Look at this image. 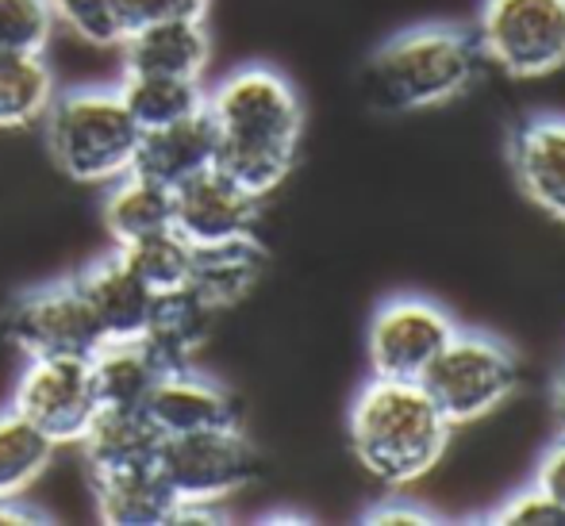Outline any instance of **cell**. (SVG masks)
Segmentation results:
<instances>
[{
    "label": "cell",
    "instance_id": "obj_21",
    "mask_svg": "<svg viewBox=\"0 0 565 526\" xmlns=\"http://www.w3.org/2000/svg\"><path fill=\"white\" fill-rule=\"evenodd\" d=\"M158 446H162V434L150 427V419L142 411L100 408L74 450L82 453L89 473H100V469H124V465H139V461H154Z\"/></svg>",
    "mask_w": 565,
    "mask_h": 526
},
{
    "label": "cell",
    "instance_id": "obj_16",
    "mask_svg": "<svg viewBox=\"0 0 565 526\" xmlns=\"http://www.w3.org/2000/svg\"><path fill=\"white\" fill-rule=\"evenodd\" d=\"M512 170L523 196L565 223V116H531L512 135Z\"/></svg>",
    "mask_w": 565,
    "mask_h": 526
},
{
    "label": "cell",
    "instance_id": "obj_17",
    "mask_svg": "<svg viewBox=\"0 0 565 526\" xmlns=\"http://www.w3.org/2000/svg\"><path fill=\"white\" fill-rule=\"evenodd\" d=\"M209 165H216V127H212L209 111L201 108L178 124L142 131L131 170L166 189H178L181 181L209 170Z\"/></svg>",
    "mask_w": 565,
    "mask_h": 526
},
{
    "label": "cell",
    "instance_id": "obj_19",
    "mask_svg": "<svg viewBox=\"0 0 565 526\" xmlns=\"http://www.w3.org/2000/svg\"><path fill=\"white\" fill-rule=\"evenodd\" d=\"M216 319V308L204 304L193 289L166 292V297L154 300V312H150L142 342L154 354V362L162 365V373L185 369V365H196V354L209 346Z\"/></svg>",
    "mask_w": 565,
    "mask_h": 526
},
{
    "label": "cell",
    "instance_id": "obj_7",
    "mask_svg": "<svg viewBox=\"0 0 565 526\" xmlns=\"http://www.w3.org/2000/svg\"><path fill=\"white\" fill-rule=\"evenodd\" d=\"M158 469L178 500L231 504L258 476V453L243 434V422H231V427L162 438Z\"/></svg>",
    "mask_w": 565,
    "mask_h": 526
},
{
    "label": "cell",
    "instance_id": "obj_15",
    "mask_svg": "<svg viewBox=\"0 0 565 526\" xmlns=\"http://www.w3.org/2000/svg\"><path fill=\"white\" fill-rule=\"evenodd\" d=\"M93 515L105 526H170L178 496L154 461L89 473Z\"/></svg>",
    "mask_w": 565,
    "mask_h": 526
},
{
    "label": "cell",
    "instance_id": "obj_20",
    "mask_svg": "<svg viewBox=\"0 0 565 526\" xmlns=\"http://www.w3.org/2000/svg\"><path fill=\"white\" fill-rule=\"evenodd\" d=\"M100 223H105L113 246H131L147 235L173 227V189L142 178V173H124L113 185H105L100 201Z\"/></svg>",
    "mask_w": 565,
    "mask_h": 526
},
{
    "label": "cell",
    "instance_id": "obj_24",
    "mask_svg": "<svg viewBox=\"0 0 565 526\" xmlns=\"http://www.w3.org/2000/svg\"><path fill=\"white\" fill-rule=\"evenodd\" d=\"M119 97H124L139 131L178 124L204 108V82H185V77H158V74H124L119 77Z\"/></svg>",
    "mask_w": 565,
    "mask_h": 526
},
{
    "label": "cell",
    "instance_id": "obj_6",
    "mask_svg": "<svg viewBox=\"0 0 565 526\" xmlns=\"http://www.w3.org/2000/svg\"><path fill=\"white\" fill-rule=\"evenodd\" d=\"M473 35L508 77H546L565 66V0H484Z\"/></svg>",
    "mask_w": 565,
    "mask_h": 526
},
{
    "label": "cell",
    "instance_id": "obj_8",
    "mask_svg": "<svg viewBox=\"0 0 565 526\" xmlns=\"http://www.w3.org/2000/svg\"><path fill=\"white\" fill-rule=\"evenodd\" d=\"M8 408L51 438L58 450L77 446L100 411L89 357H28Z\"/></svg>",
    "mask_w": 565,
    "mask_h": 526
},
{
    "label": "cell",
    "instance_id": "obj_3",
    "mask_svg": "<svg viewBox=\"0 0 565 526\" xmlns=\"http://www.w3.org/2000/svg\"><path fill=\"white\" fill-rule=\"evenodd\" d=\"M477 35L450 23L408 28L381 43L362 69V89L377 111H424L466 93L481 66Z\"/></svg>",
    "mask_w": 565,
    "mask_h": 526
},
{
    "label": "cell",
    "instance_id": "obj_14",
    "mask_svg": "<svg viewBox=\"0 0 565 526\" xmlns=\"http://www.w3.org/2000/svg\"><path fill=\"white\" fill-rule=\"evenodd\" d=\"M119 66L124 74H158L204 82L212 66V35L209 20H162L147 28L127 31L119 43Z\"/></svg>",
    "mask_w": 565,
    "mask_h": 526
},
{
    "label": "cell",
    "instance_id": "obj_32",
    "mask_svg": "<svg viewBox=\"0 0 565 526\" xmlns=\"http://www.w3.org/2000/svg\"><path fill=\"white\" fill-rule=\"evenodd\" d=\"M535 484L546 492V496H554L565 507V434H558V442L543 453V461H539V473H535Z\"/></svg>",
    "mask_w": 565,
    "mask_h": 526
},
{
    "label": "cell",
    "instance_id": "obj_18",
    "mask_svg": "<svg viewBox=\"0 0 565 526\" xmlns=\"http://www.w3.org/2000/svg\"><path fill=\"white\" fill-rule=\"evenodd\" d=\"M262 273H266V246L258 243V235H238L227 243L193 246L189 289L224 315L258 289Z\"/></svg>",
    "mask_w": 565,
    "mask_h": 526
},
{
    "label": "cell",
    "instance_id": "obj_11",
    "mask_svg": "<svg viewBox=\"0 0 565 526\" xmlns=\"http://www.w3.org/2000/svg\"><path fill=\"white\" fill-rule=\"evenodd\" d=\"M262 201L243 185L220 173L216 165L193 173L173 189V230L193 246L227 243L238 235H254Z\"/></svg>",
    "mask_w": 565,
    "mask_h": 526
},
{
    "label": "cell",
    "instance_id": "obj_27",
    "mask_svg": "<svg viewBox=\"0 0 565 526\" xmlns=\"http://www.w3.org/2000/svg\"><path fill=\"white\" fill-rule=\"evenodd\" d=\"M51 4L58 28H66L77 43L97 46V51H119V43L127 39V23L116 0H51Z\"/></svg>",
    "mask_w": 565,
    "mask_h": 526
},
{
    "label": "cell",
    "instance_id": "obj_29",
    "mask_svg": "<svg viewBox=\"0 0 565 526\" xmlns=\"http://www.w3.org/2000/svg\"><path fill=\"white\" fill-rule=\"evenodd\" d=\"M497 526H565V507L554 496H546L539 484L515 492L512 500L500 504V512L489 515Z\"/></svg>",
    "mask_w": 565,
    "mask_h": 526
},
{
    "label": "cell",
    "instance_id": "obj_30",
    "mask_svg": "<svg viewBox=\"0 0 565 526\" xmlns=\"http://www.w3.org/2000/svg\"><path fill=\"white\" fill-rule=\"evenodd\" d=\"M127 31L162 20H209L212 0H116Z\"/></svg>",
    "mask_w": 565,
    "mask_h": 526
},
{
    "label": "cell",
    "instance_id": "obj_12",
    "mask_svg": "<svg viewBox=\"0 0 565 526\" xmlns=\"http://www.w3.org/2000/svg\"><path fill=\"white\" fill-rule=\"evenodd\" d=\"M74 285L89 308L100 342H139L147 334L158 297L127 269V261L116 250L77 269Z\"/></svg>",
    "mask_w": 565,
    "mask_h": 526
},
{
    "label": "cell",
    "instance_id": "obj_5",
    "mask_svg": "<svg viewBox=\"0 0 565 526\" xmlns=\"http://www.w3.org/2000/svg\"><path fill=\"white\" fill-rule=\"evenodd\" d=\"M419 385L454 430L492 416L520 385V365L508 342H500L497 334L454 331Z\"/></svg>",
    "mask_w": 565,
    "mask_h": 526
},
{
    "label": "cell",
    "instance_id": "obj_13",
    "mask_svg": "<svg viewBox=\"0 0 565 526\" xmlns=\"http://www.w3.org/2000/svg\"><path fill=\"white\" fill-rule=\"evenodd\" d=\"M142 416L162 438H178L193 430L231 427L238 422V408L235 396L216 377L201 373L196 365H185V369H166L158 377L154 393L142 404Z\"/></svg>",
    "mask_w": 565,
    "mask_h": 526
},
{
    "label": "cell",
    "instance_id": "obj_31",
    "mask_svg": "<svg viewBox=\"0 0 565 526\" xmlns=\"http://www.w3.org/2000/svg\"><path fill=\"white\" fill-rule=\"evenodd\" d=\"M365 526H435L443 523L439 515L424 512L419 504H404V500H393V504H377L373 512L362 515Z\"/></svg>",
    "mask_w": 565,
    "mask_h": 526
},
{
    "label": "cell",
    "instance_id": "obj_25",
    "mask_svg": "<svg viewBox=\"0 0 565 526\" xmlns=\"http://www.w3.org/2000/svg\"><path fill=\"white\" fill-rule=\"evenodd\" d=\"M58 446L12 408L0 411V500H23L51 469Z\"/></svg>",
    "mask_w": 565,
    "mask_h": 526
},
{
    "label": "cell",
    "instance_id": "obj_33",
    "mask_svg": "<svg viewBox=\"0 0 565 526\" xmlns=\"http://www.w3.org/2000/svg\"><path fill=\"white\" fill-rule=\"evenodd\" d=\"M231 523L227 504H201V500H178L170 526H224Z\"/></svg>",
    "mask_w": 565,
    "mask_h": 526
},
{
    "label": "cell",
    "instance_id": "obj_26",
    "mask_svg": "<svg viewBox=\"0 0 565 526\" xmlns=\"http://www.w3.org/2000/svg\"><path fill=\"white\" fill-rule=\"evenodd\" d=\"M116 254L127 261V269H131L154 297L189 289V273H193V243H185L173 227L139 238V243H131V246H119Z\"/></svg>",
    "mask_w": 565,
    "mask_h": 526
},
{
    "label": "cell",
    "instance_id": "obj_9",
    "mask_svg": "<svg viewBox=\"0 0 565 526\" xmlns=\"http://www.w3.org/2000/svg\"><path fill=\"white\" fill-rule=\"evenodd\" d=\"M0 331L23 362L28 357H89L100 346L74 273L15 292L0 315Z\"/></svg>",
    "mask_w": 565,
    "mask_h": 526
},
{
    "label": "cell",
    "instance_id": "obj_22",
    "mask_svg": "<svg viewBox=\"0 0 565 526\" xmlns=\"http://www.w3.org/2000/svg\"><path fill=\"white\" fill-rule=\"evenodd\" d=\"M93 385H97L100 408H127L142 411L147 396L154 393L162 365L147 350V342H100L89 354Z\"/></svg>",
    "mask_w": 565,
    "mask_h": 526
},
{
    "label": "cell",
    "instance_id": "obj_1",
    "mask_svg": "<svg viewBox=\"0 0 565 526\" xmlns=\"http://www.w3.org/2000/svg\"><path fill=\"white\" fill-rule=\"evenodd\" d=\"M204 111L216 127V170L258 201L277 193L305 135L297 85L266 62H250L204 89Z\"/></svg>",
    "mask_w": 565,
    "mask_h": 526
},
{
    "label": "cell",
    "instance_id": "obj_2",
    "mask_svg": "<svg viewBox=\"0 0 565 526\" xmlns=\"http://www.w3.org/2000/svg\"><path fill=\"white\" fill-rule=\"evenodd\" d=\"M450 422L419 380L373 377L350 408V446L358 465L388 489L427 476L447 453Z\"/></svg>",
    "mask_w": 565,
    "mask_h": 526
},
{
    "label": "cell",
    "instance_id": "obj_4",
    "mask_svg": "<svg viewBox=\"0 0 565 526\" xmlns=\"http://www.w3.org/2000/svg\"><path fill=\"white\" fill-rule=\"evenodd\" d=\"M39 127L54 170L85 189H105L131 173L142 135L119 89L105 85L58 89Z\"/></svg>",
    "mask_w": 565,
    "mask_h": 526
},
{
    "label": "cell",
    "instance_id": "obj_34",
    "mask_svg": "<svg viewBox=\"0 0 565 526\" xmlns=\"http://www.w3.org/2000/svg\"><path fill=\"white\" fill-rule=\"evenodd\" d=\"M51 523L43 512L28 507L23 500H0V526H43Z\"/></svg>",
    "mask_w": 565,
    "mask_h": 526
},
{
    "label": "cell",
    "instance_id": "obj_35",
    "mask_svg": "<svg viewBox=\"0 0 565 526\" xmlns=\"http://www.w3.org/2000/svg\"><path fill=\"white\" fill-rule=\"evenodd\" d=\"M551 404H554V419H558V434H565V369H562V377L554 380Z\"/></svg>",
    "mask_w": 565,
    "mask_h": 526
},
{
    "label": "cell",
    "instance_id": "obj_10",
    "mask_svg": "<svg viewBox=\"0 0 565 526\" xmlns=\"http://www.w3.org/2000/svg\"><path fill=\"white\" fill-rule=\"evenodd\" d=\"M458 323L447 308L424 297H393L373 312L365 331V354H370L373 377L388 380H419L443 346L454 339Z\"/></svg>",
    "mask_w": 565,
    "mask_h": 526
},
{
    "label": "cell",
    "instance_id": "obj_28",
    "mask_svg": "<svg viewBox=\"0 0 565 526\" xmlns=\"http://www.w3.org/2000/svg\"><path fill=\"white\" fill-rule=\"evenodd\" d=\"M58 20L51 0H0V51L46 54Z\"/></svg>",
    "mask_w": 565,
    "mask_h": 526
},
{
    "label": "cell",
    "instance_id": "obj_23",
    "mask_svg": "<svg viewBox=\"0 0 565 526\" xmlns=\"http://www.w3.org/2000/svg\"><path fill=\"white\" fill-rule=\"evenodd\" d=\"M58 77L46 54L0 51V131H28L46 116Z\"/></svg>",
    "mask_w": 565,
    "mask_h": 526
}]
</instances>
